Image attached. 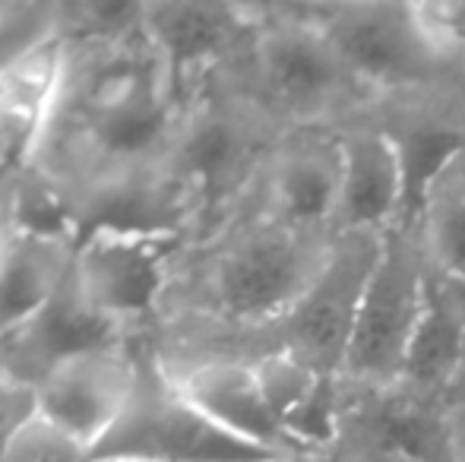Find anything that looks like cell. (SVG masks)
<instances>
[{"instance_id": "cell-1", "label": "cell", "mask_w": 465, "mask_h": 462, "mask_svg": "<svg viewBox=\"0 0 465 462\" xmlns=\"http://www.w3.org/2000/svg\"><path fill=\"white\" fill-rule=\"evenodd\" d=\"M184 105L143 29L117 38L64 35L61 83L25 174L80 234L127 225L190 238L184 212L162 184Z\"/></svg>"}, {"instance_id": "cell-2", "label": "cell", "mask_w": 465, "mask_h": 462, "mask_svg": "<svg viewBox=\"0 0 465 462\" xmlns=\"http://www.w3.org/2000/svg\"><path fill=\"white\" fill-rule=\"evenodd\" d=\"M282 136L285 130L228 74L190 95L162 184L184 212L193 244L251 210Z\"/></svg>"}, {"instance_id": "cell-3", "label": "cell", "mask_w": 465, "mask_h": 462, "mask_svg": "<svg viewBox=\"0 0 465 462\" xmlns=\"http://www.w3.org/2000/svg\"><path fill=\"white\" fill-rule=\"evenodd\" d=\"M257 25L228 80L285 133L345 127L377 108L301 4H253Z\"/></svg>"}, {"instance_id": "cell-4", "label": "cell", "mask_w": 465, "mask_h": 462, "mask_svg": "<svg viewBox=\"0 0 465 462\" xmlns=\"http://www.w3.org/2000/svg\"><path fill=\"white\" fill-rule=\"evenodd\" d=\"M301 10L377 105L465 93V74L424 42L411 4L336 0Z\"/></svg>"}, {"instance_id": "cell-5", "label": "cell", "mask_w": 465, "mask_h": 462, "mask_svg": "<svg viewBox=\"0 0 465 462\" xmlns=\"http://www.w3.org/2000/svg\"><path fill=\"white\" fill-rule=\"evenodd\" d=\"M187 234L95 225L76 241L70 282L95 317L130 339L168 317Z\"/></svg>"}, {"instance_id": "cell-6", "label": "cell", "mask_w": 465, "mask_h": 462, "mask_svg": "<svg viewBox=\"0 0 465 462\" xmlns=\"http://www.w3.org/2000/svg\"><path fill=\"white\" fill-rule=\"evenodd\" d=\"M89 462H285L222 431L172 380L155 349H140L136 387L121 421Z\"/></svg>"}, {"instance_id": "cell-7", "label": "cell", "mask_w": 465, "mask_h": 462, "mask_svg": "<svg viewBox=\"0 0 465 462\" xmlns=\"http://www.w3.org/2000/svg\"><path fill=\"white\" fill-rule=\"evenodd\" d=\"M428 276L430 266L415 225H399L386 234L345 355L342 380L349 387L386 389L399 383L428 298Z\"/></svg>"}, {"instance_id": "cell-8", "label": "cell", "mask_w": 465, "mask_h": 462, "mask_svg": "<svg viewBox=\"0 0 465 462\" xmlns=\"http://www.w3.org/2000/svg\"><path fill=\"white\" fill-rule=\"evenodd\" d=\"M386 234H336L330 257L313 285L304 291V298L272 329L222 355L251 358L257 351L276 349L301 358L320 374L342 377L364 285H368Z\"/></svg>"}, {"instance_id": "cell-9", "label": "cell", "mask_w": 465, "mask_h": 462, "mask_svg": "<svg viewBox=\"0 0 465 462\" xmlns=\"http://www.w3.org/2000/svg\"><path fill=\"white\" fill-rule=\"evenodd\" d=\"M257 25L253 4L153 0L143 4V35L184 99L225 76Z\"/></svg>"}, {"instance_id": "cell-10", "label": "cell", "mask_w": 465, "mask_h": 462, "mask_svg": "<svg viewBox=\"0 0 465 462\" xmlns=\"http://www.w3.org/2000/svg\"><path fill=\"white\" fill-rule=\"evenodd\" d=\"M342 191V143L339 130L311 127L282 136L251 210L311 238H336Z\"/></svg>"}, {"instance_id": "cell-11", "label": "cell", "mask_w": 465, "mask_h": 462, "mask_svg": "<svg viewBox=\"0 0 465 462\" xmlns=\"http://www.w3.org/2000/svg\"><path fill=\"white\" fill-rule=\"evenodd\" d=\"M155 355L165 364L172 380L181 387V393L200 412H206L222 431L285 462L304 459L298 453V447L292 444V437L285 434L272 406L266 402L257 370H253V364L247 358L222 355V351L162 355L159 349H155Z\"/></svg>"}, {"instance_id": "cell-12", "label": "cell", "mask_w": 465, "mask_h": 462, "mask_svg": "<svg viewBox=\"0 0 465 462\" xmlns=\"http://www.w3.org/2000/svg\"><path fill=\"white\" fill-rule=\"evenodd\" d=\"M140 370V349L134 342L93 349L61 361L35 387V408L48 421L93 450L121 421Z\"/></svg>"}, {"instance_id": "cell-13", "label": "cell", "mask_w": 465, "mask_h": 462, "mask_svg": "<svg viewBox=\"0 0 465 462\" xmlns=\"http://www.w3.org/2000/svg\"><path fill=\"white\" fill-rule=\"evenodd\" d=\"M342 191L336 234H386L405 222V178L396 143L371 112L339 127Z\"/></svg>"}, {"instance_id": "cell-14", "label": "cell", "mask_w": 465, "mask_h": 462, "mask_svg": "<svg viewBox=\"0 0 465 462\" xmlns=\"http://www.w3.org/2000/svg\"><path fill=\"white\" fill-rule=\"evenodd\" d=\"M127 342L136 339L95 317L76 295L67 276V282L42 310H35L25 323L0 336V370L23 387L35 389L67 358L93 349L127 346Z\"/></svg>"}, {"instance_id": "cell-15", "label": "cell", "mask_w": 465, "mask_h": 462, "mask_svg": "<svg viewBox=\"0 0 465 462\" xmlns=\"http://www.w3.org/2000/svg\"><path fill=\"white\" fill-rule=\"evenodd\" d=\"M430 266V263H428ZM465 374V298L434 270L418 329L411 336L399 387L428 399H447Z\"/></svg>"}, {"instance_id": "cell-16", "label": "cell", "mask_w": 465, "mask_h": 462, "mask_svg": "<svg viewBox=\"0 0 465 462\" xmlns=\"http://www.w3.org/2000/svg\"><path fill=\"white\" fill-rule=\"evenodd\" d=\"M76 234L19 231L10 260L0 270V336L16 329L57 295L70 276Z\"/></svg>"}, {"instance_id": "cell-17", "label": "cell", "mask_w": 465, "mask_h": 462, "mask_svg": "<svg viewBox=\"0 0 465 462\" xmlns=\"http://www.w3.org/2000/svg\"><path fill=\"white\" fill-rule=\"evenodd\" d=\"M415 229L430 270L465 298V152L434 181Z\"/></svg>"}, {"instance_id": "cell-18", "label": "cell", "mask_w": 465, "mask_h": 462, "mask_svg": "<svg viewBox=\"0 0 465 462\" xmlns=\"http://www.w3.org/2000/svg\"><path fill=\"white\" fill-rule=\"evenodd\" d=\"M64 38L61 4L6 0L0 6V76Z\"/></svg>"}, {"instance_id": "cell-19", "label": "cell", "mask_w": 465, "mask_h": 462, "mask_svg": "<svg viewBox=\"0 0 465 462\" xmlns=\"http://www.w3.org/2000/svg\"><path fill=\"white\" fill-rule=\"evenodd\" d=\"M247 361L257 370L263 396L272 406V412H276V418L282 421V428H285V421L294 415V408L311 396V389L317 387L320 377H323L317 368L304 364L301 358L288 355V351H276V349L257 351V355H251Z\"/></svg>"}, {"instance_id": "cell-20", "label": "cell", "mask_w": 465, "mask_h": 462, "mask_svg": "<svg viewBox=\"0 0 465 462\" xmlns=\"http://www.w3.org/2000/svg\"><path fill=\"white\" fill-rule=\"evenodd\" d=\"M0 462H89V450L35 408L10 434Z\"/></svg>"}, {"instance_id": "cell-21", "label": "cell", "mask_w": 465, "mask_h": 462, "mask_svg": "<svg viewBox=\"0 0 465 462\" xmlns=\"http://www.w3.org/2000/svg\"><path fill=\"white\" fill-rule=\"evenodd\" d=\"M411 10L424 42L465 74V0H424Z\"/></svg>"}, {"instance_id": "cell-22", "label": "cell", "mask_w": 465, "mask_h": 462, "mask_svg": "<svg viewBox=\"0 0 465 462\" xmlns=\"http://www.w3.org/2000/svg\"><path fill=\"white\" fill-rule=\"evenodd\" d=\"M35 412V389L23 387L13 377L0 370V450L10 440V434Z\"/></svg>"}, {"instance_id": "cell-23", "label": "cell", "mask_w": 465, "mask_h": 462, "mask_svg": "<svg viewBox=\"0 0 465 462\" xmlns=\"http://www.w3.org/2000/svg\"><path fill=\"white\" fill-rule=\"evenodd\" d=\"M450 440H453V462H465V374L447 396Z\"/></svg>"}, {"instance_id": "cell-24", "label": "cell", "mask_w": 465, "mask_h": 462, "mask_svg": "<svg viewBox=\"0 0 465 462\" xmlns=\"http://www.w3.org/2000/svg\"><path fill=\"white\" fill-rule=\"evenodd\" d=\"M19 178L23 172H13V174H0V210L16 203V193H19Z\"/></svg>"}, {"instance_id": "cell-25", "label": "cell", "mask_w": 465, "mask_h": 462, "mask_svg": "<svg viewBox=\"0 0 465 462\" xmlns=\"http://www.w3.org/2000/svg\"><path fill=\"white\" fill-rule=\"evenodd\" d=\"M0 6H4V0H0Z\"/></svg>"}]
</instances>
